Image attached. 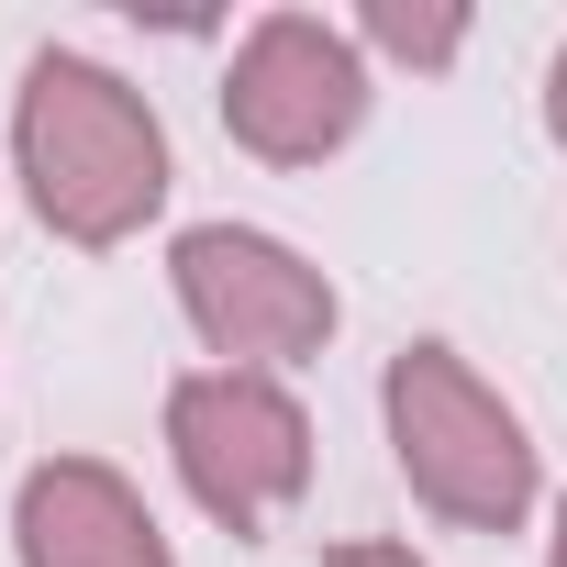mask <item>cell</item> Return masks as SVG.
<instances>
[{
    "mask_svg": "<svg viewBox=\"0 0 567 567\" xmlns=\"http://www.w3.org/2000/svg\"><path fill=\"white\" fill-rule=\"evenodd\" d=\"M156 434H167V478L189 489V512L223 523L234 545H267L312 501V467H323L301 390L256 379V368H178Z\"/></svg>",
    "mask_w": 567,
    "mask_h": 567,
    "instance_id": "obj_4",
    "label": "cell"
},
{
    "mask_svg": "<svg viewBox=\"0 0 567 567\" xmlns=\"http://www.w3.org/2000/svg\"><path fill=\"white\" fill-rule=\"evenodd\" d=\"M12 189L23 212L79 245V256H112L134 245L145 223H167V189H178V145H167V112L90 45H34L23 79H12Z\"/></svg>",
    "mask_w": 567,
    "mask_h": 567,
    "instance_id": "obj_1",
    "label": "cell"
},
{
    "mask_svg": "<svg viewBox=\"0 0 567 567\" xmlns=\"http://www.w3.org/2000/svg\"><path fill=\"white\" fill-rule=\"evenodd\" d=\"M379 445H390V478L412 489V512L445 523V534H523L545 512L534 423L445 334H412L379 368Z\"/></svg>",
    "mask_w": 567,
    "mask_h": 567,
    "instance_id": "obj_2",
    "label": "cell"
},
{
    "mask_svg": "<svg viewBox=\"0 0 567 567\" xmlns=\"http://www.w3.org/2000/svg\"><path fill=\"white\" fill-rule=\"evenodd\" d=\"M167 301L200 334V368H256V379H301L346 334L334 267H312L290 234L234 223V212L167 234Z\"/></svg>",
    "mask_w": 567,
    "mask_h": 567,
    "instance_id": "obj_3",
    "label": "cell"
},
{
    "mask_svg": "<svg viewBox=\"0 0 567 567\" xmlns=\"http://www.w3.org/2000/svg\"><path fill=\"white\" fill-rule=\"evenodd\" d=\"M323 567H434L423 545H401V534H334L323 545Z\"/></svg>",
    "mask_w": 567,
    "mask_h": 567,
    "instance_id": "obj_8",
    "label": "cell"
},
{
    "mask_svg": "<svg viewBox=\"0 0 567 567\" xmlns=\"http://www.w3.org/2000/svg\"><path fill=\"white\" fill-rule=\"evenodd\" d=\"M12 567H178V545L112 456H34L12 478Z\"/></svg>",
    "mask_w": 567,
    "mask_h": 567,
    "instance_id": "obj_6",
    "label": "cell"
},
{
    "mask_svg": "<svg viewBox=\"0 0 567 567\" xmlns=\"http://www.w3.org/2000/svg\"><path fill=\"white\" fill-rule=\"evenodd\" d=\"M534 112H545V145L567 156V45L545 56V90H534Z\"/></svg>",
    "mask_w": 567,
    "mask_h": 567,
    "instance_id": "obj_9",
    "label": "cell"
},
{
    "mask_svg": "<svg viewBox=\"0 0 567 567\" xmlns=\"http://www.w3.org/2000/svg\"><path fill=\"white\" fill-rule=\"evenodd\" d=\"M545 567H567V489L545 501Z\"/></svg>",
    "mask_w": 567,
    "mask_h": 567,
    "instance_id": "obj_10",
    "label": "cell"
},
{
    "mask_svg": "<svg viewBox=\"0 0 567 567\" xmlns=\"http://www.w3.org/2000/svg\"><path fill=\"white\" fill-rule=\"evenodd\" d=\"M234 156L278 167V178H301V167H334L368 112H379V68L368 45L334 23V12H256L223 56V90H212Z\"/></svg>",
    "mask_w": 567,
    "mask_h": 567,
    "instance_id": "obj_5",
    "label": "cell"
},
{
    "mask_svg": "<svg viewBox=\"0 0 567 567\" xmlns=\"http://www.w3.org/2000/svg\"><path fill=\"white\" fill-rule=\"evenodd\" d=\"M346 34L368 45L379 79H445L478 45V12H456V0H357Z\"/></svg>",
    "mask_w": 567,
    "mask_h": 567,
    "instance_id": "obj_7",
    "label": "cell"
}]
</instances>
